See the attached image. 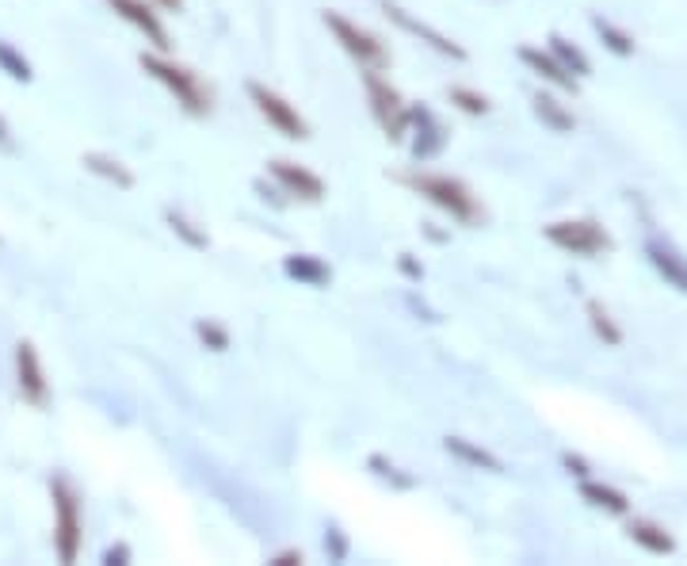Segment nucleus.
<instances>
[{
    "instance_id": "8",
    "label": "nucleus",
    "mask_w": 687,
    "mask_h": 566,
    "mask_svg": "<svg viewBox=\"0 0 687 566\" xmlns=\"http://www.w3.org/2000/svg\"><path fill=\"white\" fill-rule=\"evenodd\" d=\"M367 92H371V104H374V115L382 120V127L390 130L394 138H402V127H405V112H402V97H397L394 88L386 85V80L379 77V70L367 73Z\"/></svg>"
},
{
    "instance_id": "19",
    "label": "nucleus",
    "mask_w": 687,
    "mask_h": 566,
    "mask_svg": "<svg viewBox=\"0 0 687 566\" xmlns=\"http://www.w3.org/2000/svg\"><path fill=\"white\" fill-rule=\"evenodd\" d=\"M447 452H458L462 460H470V463H478V467H489V470H505V463L497 460V455H489L485 448H474V444H467L462 437H450L447 440Z\"/></svg>"
},
{
    "instance_id": "13",
    "label": "nucleus",
    "mask_w": 687,
    "mask_h": 566,
    "mask_svg": "<svg viewBox=\"0 0 687 566\" xmlns=\"http://www.w3.org/2000/svg\"><path fill=\"white\" fill-rule=\"evenodd\" d=\"M520 58L531 65V70L538 73V77H546V80H554V85H561V88H577V80L569 77V70L565 65H558V62H550V58H543L538 50H531V47H523L520 50Z\"/></svg>"
},
{
    "instance_id": "22",
    "label": "nucleus",
    "mask_w": 687,
    "mask_h": 566,
    "mask_svg": "<svg viewBox=\"0 0 687 566\" xmlns=\"http://www.w3.org/2000/svg\"><path fill=\"white\" fill-rule=\"evenodd\" d=\"M588 318H593V329H596V334H600L608 344H619V341H623V334H619L615 322L608 318V311H603L600 303H588Z\"/></svg>"
},
{
    "instance_id": "6",
    "label": "nucleus",
    "mask_w": 687,
    "mask_h": 566,
    "mask_svg": "<svg viewBox=\"0 0 687 566\" xmlns=\"http://www.w3.org/2000/svg\"><path fill=\"white\" fill-rule=\"evenodd\" d=\"M546 238H550L554 246L569 249V253H581V256L600 253V249L611 246L608 234H603L596 223H554V226H546Z\"/></svg>"
},
{
    "instance_id": "11",
    "label": "nucleus",
    "mask_w": 687,
    "mask_h": 566,
    "mask_svg": "<svg viewBox=\"0 0 687 566\" xmlns=\"http://www.w3.org/2000/svg\"><path fill=\"white\" fill-rule=\"evenodd\" d=\"M386 12H390V16L397 20V24L405 27V32H412V35H420V39H428V47H435V50H440V54L462 58V47H455V42H447V39H443L440 32H432V27H428V24H420V20L405 16V12L397 9V4H386Z\"/></svg>"
},
{
    "instance_id": "10",
    "label": "nucleus",
    "mask_w": 687,
    "mask_h": 566,
    "mask_svg": "<svg viewBox=\"0 0 687 566\" xmlns=\"http://www.w3.org/2000/svg\"><path fill=\"white\" fill-rule=\"evenodd\" d=\"M271 173H276L279 180H283L287 188H291V192H298L302 200H321L325 184L317 180L314 173H306V168L291 165V161H271Z\"/></svg>"
},
{
    "instance_id": "2",
    "label": "nucleus",
    "mask_w": 687,
    "mask_h": 566,
    "mask_svg": "<svg viewBox=\"0 0 687 566\" xmlns=\"http://www.w3.org/2000/svg\"><path fill=\"white\" fill-rule=\"evenodd\" d=\"M50 494H54V540H58V555L65 558V563H73L77 558V540H80V510H77V498H73V490L65 487L62 479L50 487Z\"/></svg>"
},
{
    "instance_id": "14",
    "label": "nucleus",
    "mask_w": 687,
    "mask_h": 566,
    "mask_svg": "<svg viewBox=\"0 0 687 566\" xmlns=\"http://www.w3.org/2000/svg\"><path fill=\"white\" fill-rule=\"evenodd\" d=\"M85 168L96 176H103V180H115L119 188H135V176H130L119 161L103 158V153H85Z\"/></svg>"
},
{
    "instance_id": "7",
    "label": "nucleus",
    "mask_w": 687,
    "mask_h": 566,
    "mask_svg": "<svg viewBox=\"0 0 687 566\" xmlns=\"http://www.w3.org/2000/svg\"><path fill=\"white\" fill-rule=\"evenodd\" d=\"M16 375H20V391H24V399L35 402V406H47V372H42V360L31 341H20Z\"/></svg>"
},
{
    "instance_id": "3",
    "label": "nucleus",
    "mask_w": 687,
    "mask_h": 566,
    "mask_svg": "<svg viewBox=\"0 0 687 566\" xmlns=\"http://www.w3.org/2000/svg\"><path fill=\"white\" fill-rule=\"evenodd\" d=\"M325 24L336 32V39L344 42V50H348V54L356 58L359 65H367V70H382V65L390 62L386 47H382L374 35H367V32H359V27H352L344 16H336V12H325Z\"/></svg>"
},
{
    "instance_id": "4",
    "label": "nucleus",
    "mask_w": 687,
    "mask_h": 566,
    "mask_svg": "<svg viewBox=\"0 0 687 566\" xmlns=\"http://www.w3.org/2000/svg\"><path fill=\"white\" fill-rule=\"evenodd\" d=\"M249 97L256 100V108H260L264 120H268L276 130H283L287 138H309L306 120H302V115L294 112V108L287 104L283 97H276L271 88H264V85H249Z\"/></svg>"
},
{
    "instance_id": "25",
    "label": "nucleus",
    "mask_w": 687,
    "mask_h": 566,
    "mask_svg": "<svg viewBox=\"0 0 687 566\" xmlns=\"http://www.w3.org/2000/svg\"><path fill=\"white\" fill-rule=\"evenodd\" d=\"M450 97L458 100V104L467 108L470 115H482V112H489V104H485V97H474V92H467V88H455Z\"/></svg>"
},
{
    "instance_id": "9",
    "label": "nucleus",
    "mask_w": 687,
    "mask_h": 566,
    "mask_svg": "<svg viewBox=\"0 0 687 566\" xmlns=\"http://www.w3.org/2000/svg\"><path fill=\"white\" fill-rule=\"evenodd\" d=\"M107 4H111L115 12H119V16L127 20V24H135L138 32L150 35V42H153L157 50H168V32L161 27V20L153 16L150 4H142V0H107Z\"/></svg>"
},
{
    "instance_id": "27",
    "label": "nucleus",
    "mask_w": 687,
    "mask_h": 566,
    "mask_svg": "<svg viewBox=\"0 0 687 566\" xmlns=\"http://www.w3.org/2000/svg\"><path fill=\"white\" fill-rule=\"evenodd\" d=\"M565 467L573 470V475H585V463H581V460H573V455H569V460H565Z\"/></svg>"
},
{
    "instance_id": "1",
    "label": "nucleus",
    "mask_w": 687,
    "mask_h": 566,
    "mask_svg": "<svg viewBox=\"0 0 687 566\" xmlns=\"http://www.w3.org/2000/svg\"><path fill=\"white\" fill-rule=\"evenodd\" d=\"M142 65L161 80V85L173 88L176 100H180L188 112H195V115L206 112V92L199 88L195 73H188L183 65H173V62H165V58H153V54H142Z\"/></svg>"
},
{
    "instance_id": "21",
    "label": "nucleus",
    "mask_w": 687,
    "mask_h": 566,
    "mask_svg": "<svg viewBox=\"0 0 687 566\" xmlns=\"http://www.w3.org/2000/svg\"><path fill=\"white\" fill-rule=\"evenodd\" d=\"M535 112L543 115L546 123H550L554 130H573V115H565L558 108V100H550V97H538L535 100Z\"/></svg>"
},
{
    "instance_id": "28",
    "label": "nucleus",
    "mask_w": 687,
    "mask_h": 566,
    "mask_svg": "<svg viewBox=\"0 0 687 566\" xmlns=\"http://www.w3.org/2000/svg\"><path fill=\"white\" fill-rule=\"evenodd\" d=\"M0 146H4V150H12V138H9V127H4V120H0Z\"/></svg>"
},
{
    "instance_id": "17",
    "label": "nucleus",
    "mask_w": 687,
    "mask_h": 566,
    "mask_svg": "<svg viewBox=\"0 0 687 566\" xmlns=\"http://www.w3.org/2000/svg\"><path fill=\"white\" fill-rule=\"evenodd\" d=\"M649 261H653L657 268H661L664 276L676 284L679 291H687V268L676 261V253H669V249H661V246H649Z\"/></svg>"
},
{
    "instance_id": "16",
    "label": "nucleus",
    "mask_w": 687,
    "mask_h": 566,
    "mask_svg": "<svg viewBox=\"0 0 687 566\" xmlns=\"http://www.w3.org/2000/svg\"><path fill=\"white\" fill-rule=\"evenodd\" d=\"M581 494L588 498L593 505H600V510H608V513H626L631 510V502H626L619 490H611V487H596V482H585L581 487Z\"/></svg>"
},
{
    "instance_id": "24",
    "label": "nucleus",
    "mask_w": 687,
    "mask_h": 566,
    "mask_svg": "<svg viewBox=\"0 0 687 566\" xmlns=\"http://www.w3.org/2000/svg\"><path fill=\"white\" fill-rule=\"evenodd\" d=\"M168 226H173V230L180 234V238H188L195 249H203V246H206V234H195V230H191V223H188L183 215H168Z\"/></svg>"
},
{
    "instance_id": "15",
    "label": "nucleus",
    "mask_w": 687,
    "mask_h": 566,
    "mask_svg": "<svg viewBox=\"0 0 687 566\" xmlns=\"http://www.w3.org/2000/svg\"><path fill=\"white\" fill-rule=\"evenodd\" d=\"M287 272H291L294 279H306V284H329V268L325 264H317L314 256H287Z\"/></svg>"
},
{
    "instance_id": "29",
    "label": "nucleus",
    "mask_w": 687,
    "mask_h": 566,
    "mask_svg": "<svg viewBox=\"0 0 687 566\" xmlns=\"http://www.w3.org/2000/svg\"><path fill=\"white\" fill-rule=\"evenodd\" d=\"M161 4H168V9H180V0H161Z\"/></svg>"
},
{
    "instance_id": "5",
    "label": "nucleus",
    "mask_w": 687,
    "mask_h": 566,
    "mask_svg": "<svg viewBox=\"0 0 687 566\" xmlns=\"http://www.w3.org/2000/svg\"><path fill=\"white\" fill-rule=\"evenodd\" d=\"M412 184H417L420 192H424L432 203H440L443 211H450L455 218H474L478 215L474 200H470V192L458 180H447V176H417Z\"/></svg>"
},
{
    "instance_id": "12",
    "label": "nucleus",
    "mask_w": 687,
    "mask_h": 566,
    "mask_svg": "<svg viewBox=\"0 0 687 566\" xmlns=\"http://www.w3.org/2000/svg\"><path fill=\"white\" fill-rule=\"evenodd\" d=\"M631 540L634 543H641L646 551H653V555H672L676 551V540H672L664 528H657V525H649V520H631Z\"/></svg>"
},
{
    "instance_id": "23",
    "label": "nucleus",
    "mask_w": 687,
    "mask_h": 566,
    "mask_svg": "<svg viewBox=\"0 0 687 566\" xmlns=\"http://www.w3.org/2000/svg\"><path fill=\"white\" fill-rule=\"evenodd\" d=\"M596 32L603 35V42H608L615 54H634V42H631V35H623V32H615V27L608 24V20H596Z\"/></svg>"
},
{
    "instance_id": "18",
    "label": "nucleus",
    "mask_w": 687,
    "mask_h": 566,
    "mask_svg": "<svg viewBox=\"0 0 687 566\" xmlns=\"http://www.w3.org/2000/svg\"><path fill=\"white\" fill-rule=\"evenodd\" d=\"M0 70L9 73L12 80H24V85L35 77V73H31V62H27V58L20 54L16 47H9L4 39H0Z\"/></svg>"
},
{
    "instance_id": "20",
    "label": "nucleus",
    "mask_w": 687,
    "mask_h": 566,
    "mask_svg": "<svg viewBox=\"0 0 687 566\" xmlns=\"http://www.w3.org/2000/svg\"><path fill=\"white\" fill-rule=\"evenodd\" d=\"M554 50H558V58L561 62H565V70H577V77H588V73H593V65H588V58L581 54L577 47H569L565 39H561V35H554Z\"/></svg>"
},
{
    "instance_id": "26",
    "label": "nucleus",
    "mask_w": 687,
    "mask_h": 566,
    "mask_svg": "<svg viewBox=\"0 0 687 566\" xmlns=\"http://www.w3.org/2000/svg\"><path fill=\"white\" fill-rule=\"evenodd\" d=\"M199 337H203V341H211L214 344V349H226V344H229V337L226 334H221V329L218 326H211V322H199Z\"/></svg>"
}]
</instances>
